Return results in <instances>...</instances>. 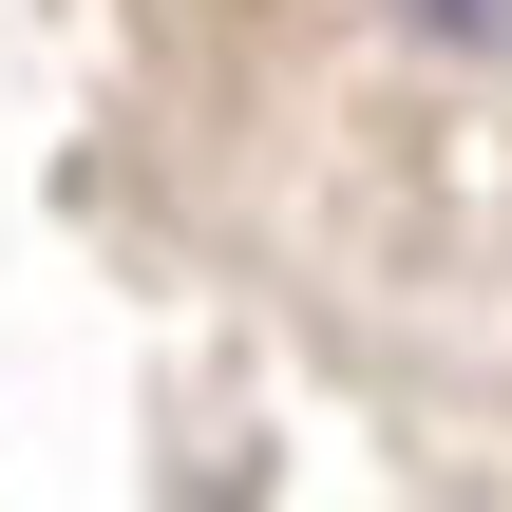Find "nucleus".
<instances>
[{"label":"nucleus","mask_w":512,"mask_h":512,"mask_svg":"<svg viewBox=\"0 0 512 512\" xmlns=\"http://www.w3.org/2000/svg\"><path fill=\"white\" fill-rule=\"evenodd\" d=\"M418 38H512V0H399Z\"/></svg>","instance_id":"obj_1"}]
</instances>
